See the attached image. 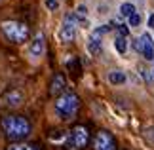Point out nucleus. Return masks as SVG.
Here are the masks:
<instances>
[{
  "instance_id": "39448f33",
  "label": "nucleus",
  "mask_w": 154,
  "mask_h": 150,
  "mask_svg": "<svg viewBox=\"0 0 154 150\" xmlns=\"http://www.w3.org/2000/svg\"><path fill=\"white\" fill-rule=\"evenodd\" d=\"M76 29H78V17L74 14H67L63 17L61 29H59V40L63 44H70L76 36Z\"/></svg>"
},
{
  "instance_id": "f03ea898",
  "label": "nucleus",
  "mask_w": 154,
  "mask_h": 150,
  "mask_svg": "<svg viewBox=\"0 0 154 150\" xmlns=\"http://www.w3.org/2000/svg\"><path fill=\"white\" fill-rule=\"evenodd\" d=\"M53 109H55V114L59 120H63V122H67V120H72L76 116V112L80 109V99L76 93H63L59 95L55 99V103H53Z\"/></svg>"
},
{
  "instance_id": "7ed1b4c3",
  "label": "nucleus",
  "mask_w": 154,
  "mask_h": 150,
  "mask_svg": "<svg viewBox=\"0 0 154 150\" xmlns=\"http://www.w3.org/2000/svg\"><path fill=\"white\" fill-rule=\"evenodd\" d=\"M2 32L11 44H23L29 38V27L23 21H2Z\"/></svg>"
},
{
  "instance_id": "1a4fd4ad",
  "label": "nucleus",
  "mask_w": 154,
  "mask_h": 150,
  "mask_svg": "<svg viewBox=\"0 0 154 150\" xmlns=\"http://www.w3.org/2000/svg\"><path fill=\"white\" fill-rule=\"evenodd\" d=\"M65 87H67V80H65L63 74H55L53 76V80L50 84V93L51 95H63Z\"/></svg>"
},
{
  "instance_id": "4468645a",
  "label": "nucleus",
  "mask_w": 154,
  "mask_h": 150,
  "mask_svg": "<svg viewBox=\"0 0 154 150\" xmlns=\"http://www.w3.org/2000/svg\"><path fill=\"white\" fill-rule=\"evenodd\" d=\"M133 14H135V6H133V4L124 2V4L120 6V15H122V17H128V19H129Z\"/></svg>"
},
{
  "instance_id": "aec40b11",
  "label": "nucleus",
  "mask_w": 154,
  "mask_h": 150,
  "mask_svg": "<svg viewBox=\"0 0 154 150\" xmlns=\"http://www.w3.org/2000/svg\"><path fill=\"white\" fill-rule=\"evenodd\" d=\"M149 27H150V29H154V15H150V17H149Z\"/></svg>"
},
{
  "instance_id": "9b49d317",
  "label": "nucleus",
  "mask_w": 154,
  "mask_h": 150,
  "mask_svg": "<svg viewBox=\"0 0 154 150\" xmlns=\"http://www.w3.org/2000/svg\"><path fill=\"white\" fill-rule=\"evenodd\" d=\"M103 38H97V36H91L88 38V44H86V47H88V51L91 53V55H101V51H103V42H101Z\"/></svg>"
},
{
  "instance_id": "2eb2a0df",
  "label": "nucleus",
  "mask_w": 154,
  "mask_h": 150,
  "mask_svg": "<svg viewBox=\"0 0 154 150\" xmlns=\"http://www.w3.org/2000/svg\"><path fill=\"white\" fill-rule=\"evenodd\" d=\"M8 150H38V148L32 145H27V142H11Z\"/></svg>"
},
{
  "instance_id": "f257e3e1",
  "label": "nucleus",
  "mask_w": 154,
  "mask_h": 150,
  "mask_svg": "<svg viewBox=\"0 0 154 150\" xmlns=\"http://www.w3.org/2000/svg\"><path fill=\"white\" fill-rule=\"evenodd\" d=\"M0 127H2L4 135L11 141H23L31 135V122L25 116H15V114H8V116L2 118L0 122Z\"/></svg>"
},
{
  "instance_id": "ddd939ff",
  "label": "nucleus",
  "mask_w": 154,
  "mask_h": 150,
  "mask_svg": "<svg viewBox=\"0 0 154 150\" xmlns=\"http://www.w3.org/2000/svg\"><path fill=\"white\" fill-rule=\"evenodd\" d=\"M114 47H116V51L120 53V55H124V53L128 51V38L118 34V36L114 38Z\"/></svg>"
},
{
  "instance_id": "6ab92c4d",
  "label": "nucleus",
  "mask_w": 154,
  "mask_h": 150,
  "mask_svg": "<svg viewBox=\"0 0 154 150\" xmlns=\"http://www.w3.org/2000/svg\"><path fill=\"white\" fill-rule=\"evenodd\" d=\"M128 32H129V29L126 25H118V34L120 36H128Z\"/></svg>"
},
{
  "instance_id": "0eeeda50",
  "label": "nucleus",
  "mask_w": 154,
  "mask_h": 150,
  "mask_svg": "<svg viewBox=\"0 0 154 150\" xmlns=\"http://www.w3.org/2000/svg\"><path fill=\"white\" fill-rule=\"evenodd\" d=\"M93 150H116V141L109 131H99L93 139Z\"/></svg>"
},
{
  "instance_id": "f3484780",
  "label": "nucleus",
  "mask_w": 154,
  "mask_h": 150,
  "mask_svg": "<svg viewBox=\"0 0 154 150\" xmlns=\"http://www.w3.org/2000/svg\"><path fill=\"white\" fill-rule=\"evenodd\" d=\"M139 25H141V14L135 11V14L129 17V27H139Z\"/></svg>"
},
{
  "instance_id": "a211bd4d",
  "label": "nucleus",
  "mask_w": 154,
  "mask_h": 150,
  "mask_svg": "<svg viewBox=\"0 0 154 150\" xmlns=\"http://www.w3.org/2000/svg\"><path fill=\"white\" fill-rule=\"evenodd\" d=\"M46 8H48L50 11H55L59 8V2L57 0H46Z\"/></svg>"
},
{
  "instance_id": "9d476101",
  "label": "nucleus",
  "mask_w": 154,
  "mask_h": 150,
  "mask_svg": "<svg viewBox=\"0 0 154 150\" xmlns=\"http://www.w3.org/2000/svg\"><path fill=\"white\" fill-rule=\"evenodd\" d=\"M4 101H6V105H8V106L15 109V106H19L23 103V93L19 91V89H10V91L6 93Z\"/></svg>"
},
{
  "instance_id": "6e6552de",
  "label": "nucleus",
  "mask_w": 154,
  "mask_h": 150,
  "mask_svg": "<svg viewBox=\"0 0 154 150\" xmlns=\"http://www.w3.org/2000/svg\"><path fill=\"white\" fill-rule=\"evenodd\" d=\"M46 53V38L42 32H38L36 36L32 38L31 46H29V55H31L32 59H42Z\"/></svg>"
},
{
  "instance_id": "dca6fc26",
  "label": "nucleus",
  "mask_w": 154,
  "mask_h": 150,
  "mask_svg": "<svg viewBox=\"0 0 154 150\" xmlns=\"http://www.w3.org/2000/svg\"><path fill=\"white\" fill-rule=\"evenodd\" d=\"M109 31H110V25H101V27H97L91 34H93V36H97V38H103Z\"/></svg>"
},
{
  "instance_id": "423d86ee",
  "label": "nucleus",
  "mask_w": 154,
  "mask_h": 150,
  "mask_svg": "<svg viewBox=\"0 0 154 150\" xmlns=\"http://www.w3.org/2000/svg\"><path fill=\"white\" fill-rule=\"evenodd\" d=\"M133 47H135V51H139L141 55L146 59V61H154V42L150 38V34H146V32L141 34V38L135 40Z\"/></svg>"
},
{
  "instance_id": "20e7f679",
  "label": "nucleus",
  "mask_w": 154,
  "mask_h": 150,
  "mask_svg": "<svg viewBox=\"0 0 154 150\" xmlns=\"http://www.w3.org/2000/svg\"><path fill=\"white\" fill-rule=\"evenodd\" d=\"M88 141H90V133H88L86 125H74L67 135V146L69 150H82Z\"/></svg>"
},
{
  "instance_id": "412c9836",
  "label": "nucleus",
  "mask_w": 154,
  "mask_h": 150,
  "mask_svg": "<svg viewBox=\"0 0 154 150\" xmlns=\"http://www.w3.org/2000/svg\"><path fill=\"white\" fill-rule=\"evenodd\" d=\"M152 72H154V70H152Z\"/></svg>"
},
{
  "instance_id": "f8f14e48",
  "label": "nucleus",
  "mask_w": 154,
  "mask_h": 150,
  "mask_svg": "<svg viewBox=\"0 0 154 150\" xmlns=\"http://www.w3.org/2000/svg\"><path fill=\"white\" fill-rule=\"evenodd\" d=\"M126 80H128V76L122 70H110L109 72V82L112 86H122V84H126Z\"/></svg>"
}]
</instances>
